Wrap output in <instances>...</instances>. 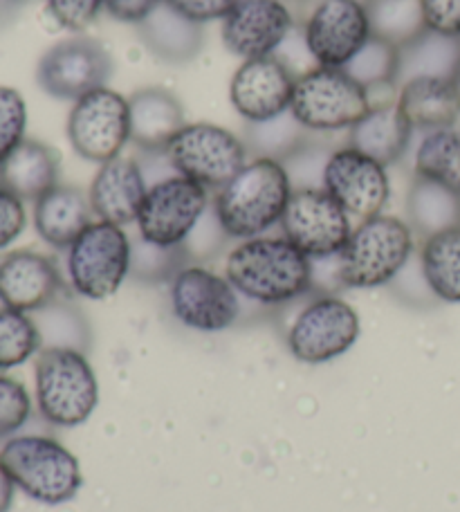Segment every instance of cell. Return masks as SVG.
<instances>
[{"mask_svg": "<svg viewBox=\"0 0 460 512\" xmlns=\"http://www.w3.org/2000/svg\"><path fill=\"white\" fill-rule=\"evenodd\" d=\"M225 277L252 304L285 306L312 292V261L283 234H263L229 250Z\"/></svg>", "mask_w": 460, "mask_h": 512, "instance_id": "1", "label": "cell"}, {"mask_svg": "<svg viewBox=\"0 0 460 512\" xmlns=\"http://www.w3.org/2000/svg\"><path fill=\"white\" fill-rule=\"evenodd\" d=\"M292 191V180L279 160L252 158L218 189L214 216L227 239H256L281 225Z\"/></svg>", "mask_w": 460, "mask_h": 512, "instance_id": "2", "label": "cell"}, {"mask_svg": "<svg viewBox=\"0 0 460 512\" xmlns=\"http://www.w3.org/2000/svg\"><path fill=\"white\" fill-rule=\"evenodd\" d=\"M0 468L14 481L16 490L45 506L68 504L84 486V472L75 452L52 436L7 438L0 447Z\"/></svg>", "mask_w": 460, "mask_h": 512, "instance_id": "3", "label": "cell"}, {"mask_svg": "<svg viewBox=\"0 0 460 512\" xmlns=\"http://www.w3.org/2000/svg\"><path fill=\"white\" fill-rule=\"evenodd\" d=\"M34 396L45 423L72 429L88 423L99 405V380L84 351L45 346L34 364Z\"/></svg>", "mask_w": 460, "mask_h": 512, "instance_id": "4", "label": "cell"}, {"mask_svg": "<svg viewBox=\"0 0 460 512\" xmlns=\"http://www.w3.org/2000/svg\"><path fill=\"white\" fill-rule=\"evenodd\" d=\"M416 252L411 225L398 216H373L360 221L339 252V277L344 288L373 290L389 286L407 268Z\"/></svg>", "mask_w": 460, "mask_h": 512, "instance_id": "5", "label": "cell"}, {"mask_svg": "<svg viewBox=\"0 0 460 512\" xmlns=\"http://www.w3.org/2000/svg\"><path fill=\"white\" fill-rule=\"evenodd\" d=\"M66 252L70 288L90 301L113 297L133 268V241L126 227L106 221H92Z\"/></svg>", "mask_w": 460, "mask_h": 512, "instance_id": "6", "label": "cell"}, {"mask_svg": "<svg viewBox=\"0 0 460 512\" xmlns=\"http://www.w3.org/2000/svg\"><path fill=\"white\" fill-rule=\"evenodd\" d=\"M371 108L368 90L344 68L317 66L294 84L290 113L308 133H337L351 131Z\"/></svg>", "mask_w": 460, "mask_h": 512, "instance_id": "7", "label": "cell"}, {"mask_svg": "<svg viewBox=\"0 0 460 512\" xmlns=\"http://www.w3.org/2000/svg\"><path fill=\"white\" fill-rule=\"evenodd\" d=\"M209 203L207 187L178 173L153 182L135 221L140 239L167 250L184 248L207 216Z\"/></svg>", "mask_w": 460, "mask_h": 512, "instance_id": "8", "label": "cell"}, {"mask_svg": "<svg viewBox=\"0 0 460 512\" xmlns=\"http://www.w3.org/2000/svg\"><path fill=\"white\" fill-rule=\"evenodd\" d=\"M357 310L339 295H315L288 326L285 344L294 360L310 367L342 358L360 340Z\"/></svg>", "mask_w": 460, "mask_h": 512, "instance_id": "9", "label": "cell"}, {"mask_svg": "<svg viewBox=\"0 0 460 512\" xmlns=\"http://www.w3.org/2000/svg\"><path fill=\"white\" fill-rule=\"evenodd\" d=\"M164 153L178 176L196 180L207 189L227 185L250 162V151L241 137L211 122L184 124Z\"/></svg>", "mask_w": 460, "mask_h": 512, "instance_id": "10", "label": "cell"}, {"mask_svg": "<svg viewBox=\"0 0 460 512\" xmlns=\"http://www.w3.org/2000/svg\"><path fill=\"white\" fill-rule=\"evenodd\" d=\"M241 295L225 274L182 265L169 279V304L178 322L196 333H223L241 317Z\"/></svg>", "mask_w": 460, "mask_h": 512, "instance_id": "11", "label": "cell"}, {"mask_svg": "<svg viewBox=\"0 0 460 512\" xmlns=\"http://www.w3.org/2000/svg\"><path fill=\"white\" fill-rule=\"evenodd\" d=\"M68 140L79 158L95 164L122 155L131 142L128 97L104 86L77 99L68 115Z\"/></svg>", "mask_w": 460, "mask_h": 512, "instance_id": "12", "label": "cell"}, {"mask_svg": "<svg viewBox=\"0 0 460 512\" xmlns=\"http://www.w3.org/2000/svg\"><path fill=\"white\" fill-rule=\"evenodd\" d=\"M353 227V218L321 187L294 189L281 218V234L310 259L337 256Z\"/></svg>", "mask_w": 460, "mask_h": 512, "instance_id": "13", "label": "cell"}, {"mask_svg": "<svg viewBox=\"0 0 460 512\" xmlns=\"http://www.w3.org/2000/svg\"><path fill=\"white\" fill-rule=\"evenodd\" d=\"M303 41L319 66L344 68L371 39L366 0H315L301 27Z\"/></svg>", "mask_w": 460, "mask_h": 512, "instance_id": "14", "label": "cell"}, {"mask_svg": "<svg viewBox=\"0 0 460 512\" xmlns=\"http://www.w3.org/2000/svg\"><path fill=\"white\" fill-rule=\"evenodd\" d=\"M113 77V59L104 45L90 36H72L43 54L36 68V81L45 93L77 102Z\"/></svg>", "mask_w": 460, "mask_h": 512, "instance_id": "15", "label": "cell"}, {"mask_svg": "<svg viewBox=\"0 0 460 512\" xmlns=\"http://www.w3.org/2000/svg\"><path fill=\"white\" fill-rule=\"evenodd\" d=\"M321 189H326L344 212L360 223L382 214L391 196V180L384 164L353 146H342L326 160Z\"/></svg>", "mask_w": 460, "mask_h": 512, "instance_id": "16", "label": "cell"}, {"mask_svg": "<svg viewBox=\"0 0 460 512\" xmlns=\"http://www.w3.org/2000/svg\"><path fill=\"white\" fill-rule=\"evenodd\" d=\"M220 23L227 52L243 61L274 57L297 30L290 7L283 0H241Z\"/></svg>", "mask_w": 460, "mask_h": 512, "instance_id": "17", "label": "cell"}, {"mask_svg": "<svg viewBox=\"0 0 460 512\" xmlns=\"http://www.w3.org/2000/svg\"><path fill=\"white\" fill-rule=\"evenodd\" d=\"M297 79L276 57L247 59L234 72L229 102L247 124L265 122L290 111Z\"/></svg>", "mask_w": 460, "mask_h": 512, "instance_id": "18", "label": "cell"}, {"mask_svg": "<svg viewBox=\"0 0 460 512\" xmlns=\"http://www.w3.org/2000/svg\"><path fill=\"white\" fill-rule=\"evenodd\" d=\"M63 288L61 272L50 256L16 250L0 261V304L21 313H39L57 301Z\"/></svg>", "mask_w": 460, "mask_h": 512, "instance_id": "19", "label": "cell"}, {"mask_svg": "<svg viewBox=\"0 0 460 512\" xmlns=\"http://www.w3.org/2000/svg\"><path fill=\"white\" fill-rule=\"evenodd\" d=\"M149 187L144 167L133 158L117 155V158L99 164L97 176L92 178L88 191L95 218L119 227L133 225Z\"/></svg>", "mask_w": 460, "mask_h": 512, "instance_id": "20", "label": "cell"}, {"mask_svg": "<svg viewBox=\"0 0 460 512\" xmlns=\"http://www.w3.org/2000/svg\"><path fill=\"white\" fill-rule=\"evenodd\" d=\"M97 221L90 198L77 187L57 185L34 200V227L57 250H68L86 227Z\"/></svg>", "mask_w": 460, "mask_h": 512, "instance_id": "21", "label": "cell"}, {"mask_svg": "<svg viewBox=\"0 0 460 512\" xmlns=\"http://www.w3.org/2000/svg\"><path fill=\"white\" fill-rule=\"evenodd\" d=\"M131 106V142L142 151H164L184 122L180 99L167 88H142L128 97Z\"/></svg>", "mask_w": 460, "mask_h": 512, "instance_id": "22", "label": "cell"}, {"mask_svg": "<svg viewBox=\"0 0 460 512\" xmlns=\"http://www.w3.org/2000/svg\"><path fill=\"white\" fill-rule=\"evenodd\" d=\"M413 133L416 131L404 120L398 104H375L348 131V146L384 164V167H391L407 155Z\"/></svg>", "mask_w": 460, "mask_h": 512, "instance_id": "23", "label": "cell"}, {"mask_svg": "<svg viewBox=\"0 0 460 512\" xmlns=\"http://www.w3.org/2000/svg\"><path fill=\"white\" fill-rule=\"evenodd\" d=\"M395 104L416 133L456 126L460 120V95L454 79H413L398 88Z\"/></svg>", "mask_w": 460, "mask_h": 512, "instance_id": "24", "label": "cell"}, {"mask_svg": "<svg viewBox=\"0 0 460 512\" xmlns=\"http://www.w3.org/2000/svg\"><path fill=\"white\" fill-rule=\"evenodd\" d=\"M59 185V155L39 140H25L0 164V187L21 200H39Z\"/></svg>", "mask_w": 460, "mask_h": 512, "instance_id": "25", "label": "cell"}, {"mask_svg": "<svg viewBox=\"0 0 460 512\" xmlns=\"http://www.w3.org/2000/svg\"><path fill=\"white\" fill-rule=\"evenodd\" d=\"M460 68V39L438 34L434 30L420 32L416 39L400 45L395 93L413 79H454Z\"/></svg>", "mask_w": 460, "mask_h": 512, "instance_id": "26", "label": "cell"}, {"mask_svg": "<svg viewBox=\"0 0 460 512\" xmlns=\"http://www.w3.org/2000/svg\"><path fill=\"white\" fill-rule=\"evenodd\" d=\"M137 27L146 48L162 61L187 63L202 48V25L189 21L164 0Z\"/></svg>", "mask_w": 460, "mask_h": 512, "instance_id": "27", "label": "cell"}, {"mask_svg": "<svg viewBox=\"0 0 460 512\" xmlns=\"http://www.w3.org/2000/svg\"><path fill=\"white\" fill-rule=\"evenodd\" d=\"M418 261L434 299L460 304V225L427 236Z\"/></svg>", "mask_w": 460, "mask_h": 512, "instance_id": "28", "label": "cell"}, {"mask_svg": "<svg viewBox=\"0 0 460 512\" xmlns=\"http://www.w3.org/2000/svg\"><path fill=\"white\" fill-rule=\"evenodd\" d=\"M416 178L438 182L460 196V126L436 128L420 133L413 151Z\"/></svg>", "mask_w": 460, "mask_h": 512, "instance_id": "29", "label": "cell"}, {"mask_svg": "<svg viewBox=\"0 0 460 512\" xmlns=\"http://www.w3.org/2000/svg\"><path fill=\"white\" fill-rule=\"evenodd\" d=\"M407 207L411 230L422 239L460 225V196L438 182L413 178Z\"/></svg>", "mask_w": 460, "mask_h": 512, "instance_id": "30", "label": "cell"}, {"mask_svg": "<svg viewBox=\"0 0 460 512\" xmlns=\"http://www.w3.org/2000/svg\"><path fill=\"white\" fill-rule=\"evenodd\" d=\"M308 140L310 133L288 111L279 117H272V120L247 124L243 142L247 151L252 153V158H272L283 162Z\"/></svg>", "mask_w": 460, "mask_h": 512, "instance_id": "31", "label": "cell"}, {"mask_svg": "<svg viewBox=\"0 0 460 512\" xmlns=\"http://www.w3.org/2000/svg\"><path fill=\"white\" fill-rule=\"evenodd\" d=\"M371 30L377 39L404 45L427 30L420 0H366Z\"/></svg>", "mask_w": 460, "mask_h": 512, "instance_id": "32", "label": "cell"}, {"mask_svg": "<svg viewBox=\"0 0 460 512\" xmlns=\"http://www.w3.org/2000/svg\"><path fill=\"white\" fill-rule=\"evenodd\" d=\"M43 349L41 331L34 317L0 306V373L23 367Z\"/></svg>", "mask_w": 460, "mask_h": 512, "instance_id": "33", "label": "cell"}, {"mask_svg": "<svg viewBox=\"0 0 460 512\" xmlns=\"http://www.w3.org/2000/svg\"><path fill=\"white\" fill-rule=\"evenodd\" d=\"M398 45L371 36L362 50L346 63L344 70L368 93L380 88L395 90V72H398Z\"/></svg>", "mask_w": 460, "mask_h": 512, "instance_id": "34", "label": "cell"}, {"mask_svg": "<svg viewBox=\"0 0 460 512\" xmlns=\"http://www.w3.org/2000/svg\"><path fill=\"white\" fill-rule=\"evenodd\" d=\"M34 322L41 331L43 349L45 346H70V349L81 351L77 340H81V333H86L84 322H81V317L70 306L52 301L50 306L36 313Z\"/></svg>", "mask_w": 460, "mask_h": 512, "instance_id": "35", "label": "cell"}, {"mask_svg": "<svg viewBox=\"0 0 460 512\" xmlns=\"http://www.w3.org/2000/svg\"><path fill=\"white\" fill-rule=\"evenodd\" d=\"M32 416V396L23 382L0 373V441L16 436Z\"/></svg>", "mask_w": 460, "mask_h": 512, "instance_id": "36", "label": "cell"}, {"mask_svg": "<svg viewBox=\"0 0 460 512\" xmlns=\"http://www.w3.org/2000/svg\"><path fill=\"white\" fill-rule=\"evenodd\" d=\"M27 104L16 88L0 86V164L25 140Z\"/></svg>", "mask_w": 460, "mask_h": 512, "instance_id": "37", "label": "cell"}, {"mask_svg": "<svg viewBox=\"0 0 460 512\" xmlns=\"http://www.w3.org/2000/svg\"><path fill=\"white\" fill-rule=\"evenodd\" d=\"M184 248L178 250H167L158 248V245H151L140 239V243H133V268L131 274L137 277L158 281V279H171L182 265L180 256Z\"/></svg>", "mask_w": 460, "mask_h": 512, "instance_id": "38", "label": "cell"}, {"mask_svg": "<svg viewBox=\"0 0 460 512\" xmlns=\"http://www.w3.org/2000/svg\"><path fill=\"white\" fill-rule=\"evenodd\" d=\"M54 21L70 32H84L106 9V0H45Z\"/></svg>", "mask_w": 460, "mask_h": 512, "instance_id": "39", "label": "cell"}, {"mask_svg": "<svg viewBox=\"0 0 460 512\" xmlns=\"http://www.w3.org/2000/svg\"><path fill=\"white\" fill-rule=\"evenodd\" d=\"M27 227L25 200L0 187V250L12 245Z\"/></svg>", "mask_w": 460, "mask_h": 512, "instance_id": "40", "label": "cell"}, {"mask_svg": "<svg viewBox=\"0 0 460 512\" xmlns=\"http://www.w3.org/2000/svg\"><path fill=\"white\" fill-rule=\"evenodd\" d=\"M427 30L460 39V0H420Z\"/></svg>", "mask_w": 460, "mask_h": 512, "instance_id": "41", "label": "cell"}, {"mask_svg": "<svg viewBox=\"0 0 460 512\" xmlns=\"http://www.w3.org/2000/svg\"><path fill=\"white\" fill-rule=\"evenodd\" d=\"M164 3H169L189 21L202 25L209 21H223L241 0H164Z\"/></svg>", "mask_w": 460, "mask_h": 512, "instance_id": "42", "label": "cell"}, {"mask_svg": "<svg viewBox=\"0 0 460 512\" xmlns=\"http://www.w3.org/2000/svg\"><path fill=\"white\" fill-rule=\"evenodd\" d=\"M276 59H279L285 68L290 70V75L294 79H299L303 75H308L310 70H315L319 63L312 57L306 41H303V34L301 30H294L285 43L281 45L279 50L274 54Z\"/></svg>", "mask_w": 460, "mask_h": 512, "instance_id": "43", "label": "cell"}, {"mask_svg": "<svg viewBox=\"0 0 460 512\" xmlns=\"http://www.w3.org/2000/svg\"><path fill=\"white\" fill-rule=\"evenodd\" d=\"M162 0H106V12L122 23L140 25Z\"/></svg>", "mask_w": 460, "mask_h": 512, "instance_id": "44", "label": "cell"}, {"mask_svg": "<svg viewBox=\"0 0 460 512\" xmlns=\"http://www.w3.org/2000/svg\"><path fill=\"white\" fill-rule=\"evenodd\" d=\"M14 495H16L14 481L7 477V472L3 468H0V512H9V508H12Z\"/></svg>", "mask_w": 460, "mask_h": 512, "instance_id": "45", "label": "cell"}, {"mask_svg": "<svg viewBox=\"0 0 460 512\" xmlns=\"http://www.w3.org/2000/svg\"><path fill=\"white\" fill-rule=\"evenodd\" d=\"M18 9H21V5L16 0H0V25H5Z\"/></svg>", "mask_w": 460, "mask_h": 512, "instance_id": "46", "label": "cell"}, {"mask_svg": "<svg viewBox=\"0 0 460 512\" xmlns=\"http://www.w3.org/2000/svg\"><path fill=\"white\" fill-rule=\"evenodd\" d=\"M454 84H456V88H458V95H460V68H458L456 77H454Z\"/></svg>", "mask_w": 460, "mask_h": 512, "instance_id": "47", "label": "cell"}]
</instances>
